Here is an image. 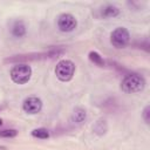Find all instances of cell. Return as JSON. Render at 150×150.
I'll return each instance as SVG.
<instances>
[{
    "mask_svg": "<svg viewBox=\"0 0 150 150\" xmlns=\"http://www.w3.org/2000/svg\"><path fill=\"white\" fill-rule=\"evenodd\" d=\"M144 87H145V81L138 74H129V75H127L122 80V83H121L122 90L124 93H128V94L138 93V91L143 90Z\"/></svg>",
    "mask_w": 150,
    "mask_h": 150,
    "instance_id": "obj_1",
    "label": "cell"
},
{
    "mask_svg": "<svg viewBox=\"0 0 150 150\" xmlns=\"http://www.w3.org/2000/svg\"><path fill=\"white\" fill-rule=\"evenodd\" d=\"M30 76H32V68L26 63L15 64L11 70V77L18 84H23L28 82Z\"/></svg>",
    "mask_w": 150,
    "mask_h": 150,
    "instance_id": "obj_2",
    "label": "cell"
},
{
    "mask_svg": "<svg viewBox=\"0 0 150 150\" xmlns=\"http://www.w3.org/2000/svg\"><path fill=\"white\" fill-rule=\"evenodd\" d=\"M75 73V64L70 60H61L57 62L56 68H55V74L59 80L67 82L73 79Z\"/></svg>",
    "mask_w": 150,
    "mask_h": 150,
    "instance_id": "obj_3",
    "label": "cell"
},
{
    "mask_svg": "<svg viewBox=\"0 0 150 150\" xmlns=\"http://www.w3.org/2000/svg\"><path fill=\"white\" fill-rule=\"evenodd\" d=\"M130 40V34L127 28L124 27H117L112 30L110 34V42L116 48H123L128 45Z\"/></svg>",
    "mask_w": 150,
    "mask_h": 150,
    "instance_id": "obj_4",
    "label": "cell"
},
{
    "mask_svg": "<svg viewBox=\"0 0 150 150\" xmlns=\"http://www.w3.org/2000/svg\"><path fill=\"white\" fill-rule=\"evenodd\" d=\"M76 19L69 13H63L57 19V27L61 32H71L76 28Z\"/></svg>",
    "mask_w": 150,
    "mask_h": 150,
    "instance_id": "obj_5",
    "label": "cell"
},
{
    "mask_svg": "<svg viewBox=\"0 0 150 150\" xmlns=\"http://www.w3.org/2000/svg\"><path fill=\"white\" fill-rule=\"evenodd\" d=\"M22 109L28 114H38L42 109V101L36 96H29L23 101Z\"/></svg>",
    "mask_w": 150,
    "mask_h": 150,
    "instance_id": "obj_6",
    "label": "cell"
},
{
    "mask_svg": "<svg viewBox=\"0 0 150 150\" xmlns=\"http://www.w3.org/2000/svg\"><path fill=\"white\" fill-rule=\"evenodd\" d=\"M12 34L15 38H22L26 34V26L22 21H15L12 27Z\"/></svg>",
    "mask_w": 150,
    "mask_h": 150,
    "instance_id": "obj_7",
    "label": "cell"
},
{
    "mask_svg": "<svg viewBox=\"0 0 150 150\" xmlns=\"http://www.w3.org/2000/svg\"><path fill=\"white\" fill-rule=\"evenodd\" d=\"M118 13H120V9L112 5H107L101 11V15L103 18H114V16L118 15Z\"/></svg>",
    "mask_w": 150,
    "mask_h": 150,
    "instance_id": "obj_8",
    "label": "cell"
},
{
    "mask_svg": "<svg viewBox=\"0 0 150 150\" xmlns=\"http://www.w3.org/2000/svg\"><path fill=\"white\" fill-rule=\"evenodd\" d=\"M71 118H73L74 123H79L80 124V123H82L86 120V111L82 108H77V109H75Z\"/></svg>",
    "mask_w": 150,
    "mask_h": 150,
    "instance_id": "obj_9",
    "label": "cell"
},
{
    "mask_svg": "<svg viewBox=\"0 0 150 150\" xmlns=\"http://www.w3.org/2000/svg\"><path fill=\"white\" fill-rule=\"evenodd\" d=\"M32 136L35 138H40V139H46L49 137V132L45 128H38L32 131Z\"/></svg>",
    "mask_w": 150,
    "mask_h": 150,
    "instance_id": "obj_10",
    "label": "cell"
},
{
    "mask_svg": "<svg viewBox=\"0 0 150 150\" xmlns=\"http://www.w3.org/2000/svg\"><path fill=\"white\" fill-rule=\"evenodd\" d=\"M89 60H90L93 63H95V64H97V66H100V67L104 66V60L102 59V56H101L97 52H90V53H89Z\"/></svg>",
    "mask_w": 150,
    "mask_h": 150,
    "instance_id": "obj_11",
    "label": "cell"
},
{
    "mask_svg": "<svg viewBox=\"0 0 150 150\" xmlns=\"http://www.w3.org/2000/svg\"><path fill=\"white\" fill-rule=\"evenodd\" d=\"M16 135H18V131L15 129H6V130H1L0 131V137H5V138L15 137Z\"/></svg>",
    "mask_w": 150,
    "mask_h": 150,
    "instance_id": "obj_12",
    "label": "cell"
},
{
    "mask_svg": "<svg viewBox=\"0 0 150 150\" xmlns=\"http://www.w3.org/2000/svg\"><path fill=\"white\" fill-rule=\"evenodd\" d=\"M149 114H150V107L146 105V107L144 108V110H143V118H144L145 123H149V121H150V118H149Z\"/></svg>",
    "mask_w": 150,
    "mask_h": 150,
    "instance_id": "obj_13",
    "label": "cell"
},
{
    "mask_svg": "<svg viewBox=\"0 0 150 150\" xmlns=\"http://www.w3.org/2000/svg\"><path fill=\"white\" fill-rule=\"evenodd\" d=\"M1 124H2V121H1V118H0V125H1Z\"/></svg>",
    "mask_w": 150,
    "mask_h": 150,
    "instance_id": "obj_14",
    "label": "cell"
},
{
    "mask_svg": "<svg viewBox=\"0 0 150 150\" xmlns=\"http://www.w3.org/2000/svg\"><path fill=\"white\" fill-rule=\"evenodd\" d=\"M1 149H2V150H4V149H5V148H4V146H0V150H1Z\"/></svg>",
    "mask_w": 150,
    "mask_h": 150,
    "instance_id": "obj_15",
    "label": "cell"
},
{
    "mask_svg": "<svg viewBox=\"0 0 150 150\" xmlns=\"http://www.w3.org/2000/svg\"><path fill=\"white\" fill-rule=\"evenodd\" d=\"M2 108H4V107H2V105H0V110H1V109H2Z\"/></svg>",
    "mask_w": 150,
    "mask_h": 150,
    "instance_id": "obj_16",
    "label": "cell"
}]
</instances>
